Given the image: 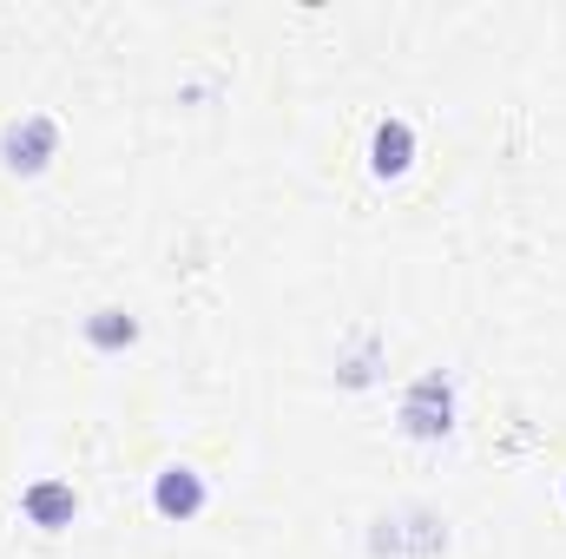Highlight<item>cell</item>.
<instances>
[{"mask_svg": "<svg viewBox=\"0 0 566 559\" xmlns=\"http://www.w3.org/2000/svg\"><path fill=\"white\" fill-rule=\"evenodd\" d=\"M205 507H211V481H205L191 461H165V467L151 474V514H158V520L191 527Z\"/></svg>", "mask_w": 566, "mask_h": 559, "instance_id": "277c9868", "label": "cell"}, {"mask_svg": "<svg viewBox=\"0 0 566 559\" xmlns=\"http://www.w3.org/2000/svg\"><path fill=\"white\" fill-rule=\"evenodd\" d=\"M376 376H382V336L363 329V336L336 356V389H369Z\"/></svg>", "mask_w": 566, "mask_h": 559, "instance_id": "ba28073f", "label": "cell"}, {"mask_svg": "<svg viewBox=\"0 0 566 559\" xmlns=\"http://www.w3.org/2000/svg\"><path fill=\"white\" fill-rule=\"evenodd\" d=\"M53 158H60V119L53 113H20L0 126V165L13 178H40Z\"/></svg>", "mask_w": 566, "mask_h": 559, "instance_id": "3957f363", "label": "cell"}, {"mask_svg": "<svg viewBox=\"0 0 566 559\" xmlns=\"http://www.w3.org/2000/svg\"><path fill=\"white\" fill-rule=\"evenodd\" d=\"M20 520H27V527H40V534H66V527L80 520V487H73V481H60V474L27 481V487H20Z\"/></svg>", "mask_w": 566, "mask_h": 559, "instance_id": "5b68a950", "label": "cell"}, {"mask_svg": "<svg viewBox=\"0 0 566 559\" xmlns=\"http://www.w3.org/2000/svg\"><path fill=\"white\" fill-rule=\"evenodd\" d=\"M396 428L409 441H428V447L454 441V428H461V382H454V369H422L402 389V402H396Z\"/></svg>", "mask_w": 566, "mask_h": 559, "instance_id": "6da1fadb", "label": "cell"}, {"mask_svg": "<svg viewBox=\"0 0 566 559\" xmlns=\"http://www.w3.org/2000/svg\"><path fill=\"white\" fill-rule=\"evenodd\" d=\"M80 336H86L93 356H126V349L139 342V316L119 309V303H106V309H93V316L80 323Z\"/></svg>", "mask_w": 566, "mask_h": 559, "instance_id": "52a82bcc", "label": "cell"}, {"mask_svg": "<svg viewBox=\"0 0 566 559\" xmlns=\"http://www.w3.org/2000/svg\"><path fill=\"white\" fill-rule=\"evenodd\" d=\"M409 165H416V126H409L402 113H389V119L369 133V171H376V178H409Z\"/></svg>", "mask_w": 566, "mask_h": 559, "instance_id": "8992f818", "label": "cell"}, {"mask_svg": "<svg viewBox=\"0 0 566 559\" xmlns=\"http://www.w3.org/2000/svg\"><path fill=\"white\" fill-rule=\"evenodd\" d=\"M448 547H454V534L434 507H396V514L369 520V553L376 559H441Z\"/></svg>", "mask_w": 566, "mask_h": 559, "instance_id": "7a4b0ae2", "label": "cell"}]
</instances>
